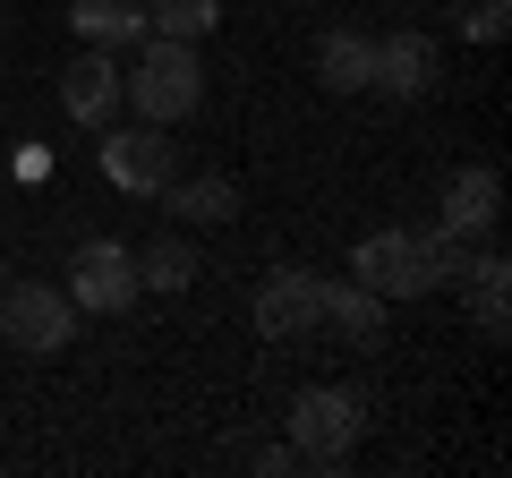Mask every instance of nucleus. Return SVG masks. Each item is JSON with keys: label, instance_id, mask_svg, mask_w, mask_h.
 Wrapping results in <instances>:
<instances>
[{"label": "nucleus", "instance_id": "12", "mask_svg": "<svg viewBox=\"0 0 512 478\" xmlns=\"http://www.w3.org/2000/svg\"><path fill=\"white\" fill-rule=\"evenodd\" d=\"M316 86H325V94H367V86H376V35L333 26V35L316 43Z\"/></svg>", "mask_w": 512, "mask_h": 478}, {"label": "nucleus", "instance_id": "10", "mask_svg": "<svg viewBox=\"0 0 512 478\" xmlns=\"http://www.w3.org/2000/svg\"><path fill=\"white\" fill-rule=\"evenodd\" d=\"M495 214H504V180H495L487 163H470V171H453V180H444V231L453 239H487L495 231Z\"/></svg>", "mask_w": 512, "mask_h": 478}, {"label": "nucleus", "instance_id": "3", "mask_svg": "<svg viewBox=\"0 0 512 478\" xmlns=\"http://www.w3.org/2000/svg\"><path fill=\"white\" fill-rule=\"evenodd\" d=\"M0 342L26 359H52L77 342V299L60 282H0Z\"/></svg>", "mask_w": 512, "mask_h": 478}, {"label": "nucleus", "instance_id": "2", "mask_svg": "<svg viewBox=\"0 0 512 478\" xmlns=\"http://www.w3.org/2000/svg\"><path fill=\"white\" fill-rule=\"evenodd\" d=\"M359 427H367V402L350 385H308L291 402V453H299V470H333V461H350Z\"/></svg>", "mask_w": 512, "mask_h": 478}, {"label": "nucleus", "instance_id": "19", "mask_svg": "<svg viewBox=\"0 0 512 478\" xmlns=\"http://www.w3.org/2000/svg\"><path fill=\"white\" fill-rule=\"evenodd\" d=\"M0 282H9V265H0Z\"/></svg>", "mask_w": 512, "mask_h": 478}, {"label": "nucleus", "instance_id": "5", "mask_svg": "<svg viewBox=\"0 0 512 478\" xmlns=\"http://www.w3.org/2000/svg\"><path fill=\"white\" fill-rule=\"evenodd\" d=\"M137 248H120V239H86L69 257V299H77V316H120V308H137Z\"/></svg>", "mask_w": 512, "mask_h": 478}, {"label": "nucleus", "instance_id": "9", "mask_svg": "<svg viewBox=\"0 0 512 478\" xmlns=\"http://www.w3.org/2000/svg\"><path fill=\"white\" fill-rule=\"evenodd\" d=\"M444 77V52L427 35H384L376 43V86L393 94V103H419V94H436Z\"/></svg>", "mask_w": 512, "mask_h": 478}, {"label": "nucleus", "instance_id": "15", "mask_svg": "<svg viewBox=\"0 0 512 478\" xmlns=\"http://www.w3.org/2000/svg\"><path fill=\"white\" fill-rule=\"evenodd\" d=\"M137 282H146V291H188V282H197V248H188L180 231L154 239L146 257H137Z\"/></svg>", "mask_w": 512, "mask_h": 478}, {"label": "nucleus", "instance_id": "14", "mask_svg": "<svg viewBox=\"0 0 512 478\" xmlns=\"http://www.w3.org/2000/svg\"><path fill=\"white\" fill-rule=\"evenodd\" d=\"M69 26H77V43H103V52L146 43V9L137 0H69Z\"/></svg>", "mask_w": 512, "mask_h": 478}, {"label": "nucleus", "instance_id": "11", "mask_svg": "<svg viewBox=\"0 0 512 478\" xmlns=\"http://www.w3.org/2000/svg\"><path fill=\"white\" fill-rule=\"evenodd\" d=\"M316 325H333L350 350H376L384 342V299L367 282H316Z\"/></svg>", "mask_w": 512, "mask_h": 478}, {"label": "nucleus", "instance_id": "16", "mask_svg": "<svg viewBox=\"0 0 512 478\" xmlns=\"http://www.w3.org/2000/svg\"><path fill=\"white\" fill-rule=\"evenodd\" d=\"M214 18H222V0H154V9H146V35L197 43V35H214Z\"/></svg>", "mask_w": 512, "mask_h": 478}, {"label": "nucleus", "instance_id": "1", "mask_svg": "<svg viewBox=\"0 0 512 478\" xmlns=\"http://www.w3.org/2000/svg\"><path fill=\"white\" fill-rule=\"evenodd\" d=\"M120 94L137 103V120H188L205 103V69H197V43H171V35H146L137 60L120 69Z\"/></svg>", "mask_w": 512, "mask_h": 478}, {"label": "nucleus", "instance_id": "13", "mask_svg": "<svg viewBox=\"0 0 512 478\" xmlns=\"http://www.w3.org/2000/svg\"><path fill=\"white\" fill-rule=\"evenodd\" d=\"M163 197H171V214L197 222V231H214V222H231V214H239V180H231V171H197V180H171Z\"/></svg>", "mask_w": 512, "mask_h": 478}, {"label": "nucleus", "instance_id": "18", "mask_svg": "<svg viewBox=\"0 0 512 478\" xmlns=\"http://www.w3.org/2000/svg\"><path fill=\"white\" fill-rule=\"evenodd\" d=\"M512 282H470V308H478V342H504L512 333Z\"/></svg>", "mask_w": 512, "mask_h": 478}, {"label": "nucleus", "instance_id": "6", "mask_svg": "<svg viewBox=\"0 0 512 478\" xmlns=\"http://www.w3.org/2000/svg\"><path fill=\"white\" fill-rule=\"evenodd\" d=\"M171 129L163 120H128V129L103 137V180L120 188V197H163L171 188Z\"/></svg>", "mask_w": 512, "mask_h": 478}, {"label": "nucleus", "instance_id": "7", "mask_svg": "<svg viewBox=\"0 0 512 478\" xmlns=\"http://www.w3.org/2000/svg\"><path fill=\"white\" fill-rule=\"evenodd\" d=\"M316 282L308 265H274V274L256 282V333L265 342H299V333H316Z\"/></svg>", "mask_w": 512, "mask_h": 478}, {"label": "nucleus", "instance_id": "4", "mask_svg": "<svg viewBox=\"0 0 512 478\" xmlns=\"http://www.w3.org/2000/svg\"><path fill=\"white\" fill-rule=\"evenodd\" d=\"M350 282H367L376 299H427L436 282H427V239L419 231H367L359 248H350Z\"/></svg>", "mask_w": 512, "mask_h": 478}, {"label": "nucleus", "instance_id": "8", "mask_svg": "<svg viewBox=\"0 0 512 478\" xmlns=\"http://www.w3.org/2000/svg\"><path fill=\"white\" fill-rule=\"evenodd\" d=\"M60 103H69V120H86V129H111V111H120V52L86 43V52L60 69Z\"/></svg>", "mask_w": 512, "mask_h": 478}, {"label": "nucleus", "instance_id": "17", "mask_svg": "<svg viewBox=\"0 0 512 478\" xmlns=\"http://www.w3.org/2000/svg\"><path fill=\"white\" fill-rule=\"evenodd\" d=\"M453 26H461V43H504L512 0H453Z\"/></svg>", "mask_w": 512, "mask_h": 478}]
</instances>
